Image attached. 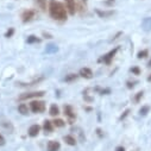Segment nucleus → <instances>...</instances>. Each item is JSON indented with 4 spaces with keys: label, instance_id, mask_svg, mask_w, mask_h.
I'll use <instances>...</instances> for the list:
<instances>
[{
    "label": "nucleus",
    "instance_id": "23",
    "mask_svg": "<svg viewBox=\"0 0 151 151\" xmlns=\"http://www.w3.org/2000/svg\"><path fill=\"white\" fill-rule=\"evenodd\" d=\"M131 71H132L134 75H139V74H140V69H139L138 67H133V68H131Z\"/></svg>",
    "mask_w": 151,
    "mask_h": 151
},
{
    "label": "nucleus",
    "instance_id": "2",
    "mask_svg": "<svg viewBox=\"0 0 151 151\" xmlns=\"http://www.w3.org/2000/svg\"><path fill=\"white\" fill-rule=\"evenodd\" d=\"M30 108L33 113H42L45 111V102L41 100H35L30 104Z\"/></svg>",
    "mask_w": 151,
    "mask_h": 151
},
{
    "label": "nucleus",
    "instance_id": "30",
    "mask_svg": "<svg viewBox=\"0 0 151 151\" xmlns=\"http://www.w3.org/2000/svg\"><path fill=\"white\" fill-rule=\"evenodd\" d=\"M109 92H111L109 89H102V91H101V94H105V93H109Z\"/></svg>",
    "mask_w": 151,
    "mask_h": 151
},
{
    "label": "nucleus",
    "instance_id": "7",
    "mask_svg": "<svg viewBox=\"0 0 151 151\" xmlns=\"http://www.w3.org/2000/svg\"><path fill=\"white\" fill-rule=\"evenodd\" d=\"M40 131H41V126L37 125V124H35V125H31V126L29 127L27 133H29L30 137H37V136H38V133H40Z\"/></svg>",
    "mask_w": 151,
    "mask_h": 151
},
{
    "label": "nucleus",
    "instance_id": "27",
    "mask_svg": "<svg viewBox=\"0 0 151 151\" xmlns=\"http://www.w3.org/2000/svg\"><path fill=\"white\" fill-rule=\"evenodd\" d=\"M129 112H130V111H129V109H126V111H125V112H124V114H123V116H122V117H120V120H123V119H125V118H126V117H127V114H129Z\"/></svg>",
    "mask_w": 151,
    "mask_h": 151
},
{
    "label": "nucleus",
    "instance_id": "5",
    "mask_svg": "<svg viewBox=\"0 0 151 151\" xmlns=\"http://www.w3.org/2000/svg\"><path fill=\"white\" fill-rule=\"evenodd\" d=\"M118 50H119V48L117 47V48H114L113 50H111L108 54H106L104 57H101L100 58V62H105V63H111V61H112V58L116 56V54L118 52Z\"/></svg>",
    "mask_w": 151,
    "mask_h": 151
},
{
    "label": "nucleus",
    "instance_id": "22",
    "mask_svg": "<svg viewBox=\"0 0 151 151\" xmlns=\"http://www.w3.org/2000/svg\"><path fill=\"white\" fill-rule=\"evenodd\" d=\"M147 54H149V51H147L146 49H144V50H140V51L137 54V57H138V58H145V57L147 56Z\"/></svg>",
    "mask_w": 151,
    "mask_h": 151
},
{
    "label": "nucleus",
    "instance_id": "32",
    "mask_svg": "<svg viewBox=\"0 0 151 151\" xmlns=\"http://www.w3.org/2000/svg\"><path fill=\"white\" fill-rule=\"evenodd\" d=\"M149 67H151V61H150V62H149Z\"/></svg>",
    "mask_w": 151,
    "mask_h": 151
},
{
    "label": "nucleus",
    "instance_id": "26",
    "mask_svg": "<svg viewBox=\"0 0 151 151\" xmlns=\"http://www.w3.org/2000/svg\"><path fill=\"white\" fill-rule=\"evenodd\" d=\"M114 3H116V0H106V1H105V4H106V5H108V6L113 5Z\"/></svg>",
    "mask_w": 151,
    "mask_h": 151
},
{
    "label": "nucleus",
    "instance_id": "3",
    "mask_svg": "<svg viewBox=\"0 0 151 151\" xmlns=\"http://www.w3.org/2000/svg\"><path fill=\"white\" fill-rule=\"evenodd\" d=\"M43 95H44L43 91H41V92H30V93H24V94L19 95V100L24 101V100H29V99H32V98H41Z\"/></svg>",
    "mask_w": 151,
    "mask_h": 151
},
{
    "label": "nucleus",
    "instance_id": "4",
    "mask_svg": "<svg viewBox=\"0 0 151 151\" xmlns=\"http://www.w3.org/2000/svg\"><path fill=\"white\" fill-rule=\"evenodd\" d=\"M64 4H65V9H67L68 13L74 16L75 12H76V4H75V0H64Z\"/></svg>",
    "mask_w": 151,
    "mask_h": 151
},
{
    "label": "nucleus",
    "instance_id": "12",
    "mask_svg": "<svg viewBox=\"0 0 151 151\" xmlns=\"http://www.w3.org/2000/svg\"><path fill=\"white\" fill-rule=\"evenodd\" d=\"M95 12L100 18H107V17H111L113 13H114V11H100V10H96Z\"/></svg>",
    "mask_w": 151,
    "mask_h": 151
},
{
    "label": "nucleus",
    "instance_id": "24",
    "mask_svg": "<svg viewBox=\"0 0 151 151\" xmlns=\"http://www.w3.org/2000/svg\"><path fill=\"white\" fill-rule=\"evenodd\" d=\"M13 33H14V30L11 27V29L5 33V37H7V38H9V37H12V35H13Z\"/></svg>",
    "mask_w": 151,
    "mask_h": 151
},
{
    "label": "nucleus",
    "instance_id": "17",
    "mask_svg": "<svg viewBox=\"0 0 151 151\" xmlns=\"http://www.w3.org/2000/svg\"><path fill=\"white\" fill-rule=\"evenodd\" d=\"M78 76H79V75H76V74H69V75H67V76L64 78V81H65V82L75 81V80L78 79Z\"/></svg>",
    "mask_w": 151,
    "mask_h": 151
},
{
    "label": "nucleus",
    "instance_id": "10",
    "mask_svg": "<svg viewBox=\"0 0 151 151\" xmlns=\"http://www.w3.org/2000/svg\"><path fill=\"white\" fill-rule=\"evenodd\" d=\"M142 29L146 32L151 31V17H147L142 22Z\"/></svg>",
    "mask_w": 151,
    "mask_h": 151
},
{
    "label": "nucleus",
    "instance_id": "6",
    "mask_svg": "<svg viewBox=\"0 0 151 151\" xmlns=\"http://www.w3.org/2000/svg\"><path fill=\"white\" fill-rule=\"evenodd\" d=\"M33 18H35V11H32V10H25V11L22 13V20H23L24 23L31 22Z\"/></svg>",
    "mask_w": 151,
    "mask_h": 151
},
{
    "label": "nucleus",
    "instance_id": "19",
    "mask_svg": "<svg viewBox=\"0 0 151 151\" xmlns=\"http://www.w3.org/2000/svg\"><path fill=\"white\" fill-rule=\"evenodd\" d=\"M27 43L32 44V43H40V38H37L36 36H29L27 37Z\"/></svg>",
    "mask_w": 151,
    "mask_h": 151
},
{
    "label": "nucleus",
    "instance_id": "33",
    "mask_svg": "<svg viewBox=\"0 0 151 151\" xmlns=\"http://www.w3.org/2000/svg\"><path fill=\"white\" fill-rule=\"evenodd\" d=\"M82 1H85V3H86V1H87V0H82Z\"/></svg>",
    "mask_w": 151,
    "mask_h": 151
},
{
    "label": "nucleus",
    "instance_id": "15",
    "mask_svg": "<svg viewBox=\"0 0 151 151\" xmlns=\"http://www.w3.org/2000/svg\"><path fill=\"white\" fill-rule=\"evenodd\" d=\"M18 111H19V113H22L23 116L29 114V108H27V105H25V104H20L18 106Z\"/></svg>",
    "mask_w": 151,
    "mask_h": 151
},
{
    "label": "nucleus",
    "instance_id": "31",
    "mask_svg": "<svg viewBox=\"0 0 151 151\" xmlns=\"http://www.w3.org/2000/svg\"><path fill=\"white\" fill-rule=\"evenodd\" d=\"M147 81H149V82L151 81V75H150V76H149V78H147Z\"/></svg>",
    "mask_w": 151,
    "mask_h": 151
},
{
    "label": "nucleus",
    "instance_id": "9",
    "mask_svg": "<svg viewBox=\"0 0 151 151\" xmlns=\"http://www.w3.org/2000/svg\"><path fill=\"white\" fill-rule=\"evenodd\" d=\"M47 147H48V151H58L60 147H61V144L58 142H56V140H50L48 143Z\"/></svg>",
    "mask_w": 151,
    "mask_h": 151
},
{
    "label": "nucleus",
    "instance_id": "8",
    "mask_svg": "<svg viewBox=\"0 0 151 151\" xmlns=\"http://www.w3.org/2000/svg\"><path fill=\"white\" fill-rule=\"evenodd\" d=\"M79 75H80V76H82V78H85V79H92L93 78V71L89 68H82L80 70Z\"/></svg>",
    "mask_w": 151,
    "mask_h": 151
},
{
    "label": "nucleus",
    "instance_id": "29",
    "mask_svg": "<svg viewBox=\"0 0 151 151\" xmlns=\"http://www.w3.org/2000/svg\"><path fill=\"white\" fill-rule=\"evenodd\" d=\"M116 151H125V149H124V146H118L116 149Z\"/></svg>",
    "mask_w": 151,
    "mask_h": 151
},
{
    "label": "nucleus",
    "instance_id": "21",
    "mask_svg": "<svg viewBox=\"0 0 151 151\" xmlns=\"http://www.w3.org/2000/svg\"><path fill=\"white\" fill-rule=\"evenodd\" d=\"M149 111H150V107H149V106H143V107L139 109V114H140V116H146Z\"/></svg>",
    "mask_w": 151,
    "mask_h": 151
},
{
    "label": "nucleus",
    "instance_id": "16",
    "mask_svg": "<svg viewBox=\"0 0 151 151\" xmlns=\"http://www.w3.org/2000/svg\"><path fill=\"white\" fill-rule=\"evenodd\" d=\"M64 140H65V143H67L68 145H71V146H73V145H76V139H75L73 136H69V134L65 136V137H64Z\"/></svg>",
    "mask_w": 151,
    "mask_h": 151
},
{
    "label": "nucleus",
    "instance_id": "14",
    "mask_svg": "<svg viewBox=\"0 0 151 151\" xmlns=\"http://www.w3.org/2000/svg\"><path fill=\"white\" fill-rule=\"evenodd\" d=\"M43 129H44L45 132H52V130H54V124H52V122L45 120V122H44V125H43Z\"/></svg>",
    "mask_w": 151,
    "mask_h": 151
},
{
    "label": "nucleus",
    "instance_id": "18",
    "mask_svg": "<svg viewBox=\"0 0 151 151\" xmlns=\"http://www.w3.org/2000/svg\"><path fill=\"white\" fill-rule=\"evenodd\" d=\"M52 124H54V126H56V127H63V126L65 125L64 120H62V119H55V120L52 122Z\"/></svg>",
    "mask_w": 151,
    "mask_h": 151
},
{
    "label": "nucleus",
    "instance_id": "20",
    "mask_svg": "<svg viewBox=\"0 0 151 151\" xmlns=\"http://www.w3.org/2000/svg\"><path fill=\"white\" fill-rule=\"evenodd\" d=\"M45 51H47L48 54H51V52H56V51H57V47H56V45H54V44H50V45H48V47H47Z\"/></svg>",
    "mask_w": 151,
    "mask_h": 151
},
{
    "label": "nucleus",
    "instance_id": "1",
    "mask_svg": "<svg viewBox=\"0 0 151 151\" xmlns=\"http://www.w3.org/2000/svg\"><path fill=\"white\" fill-rule=\"evenodd\" d=\"M49 14L52 19L57 22H65L68 18V11L65 6L57 1V0H50L49 3Z\"/></svg>",
    "mask_w": 151,
    "mask_h": 151
},
{
    "label": "nucleus",
    "instance_id": "13",
    "mask_svg": "<svg viewBox=\"0 0 151 151\" xmlns=\"http://www.w3.org/2000/svg\"><path fill=\"white\" fill-rule=\"evenodd\" d=\"M49 114L52 116V117H56L60 114V108L57 105H51L50 106V109H49Z\"/></svg>",
    "mask_w": 151,
    "mask_h": 151
},
{
    "label": "nucleus",
    "instance_id": "25",
    "mask_svg": "<svg viewBox=\"0 0 151 151\" xmlns=\"http://www.w3.org/2000/svg\"><path fill=\"white\" fill-rule=\"evenodd\" d=\"M143 94H144L143 92H138V93H137V95H136V98H134V101H136V102H138V101L140 100V98L143 96Z\"/></svg>",
    "mask_w": 151,
    "mask_h": 151
},
{
    "label": "nucleus",
    "instance_id": "28",
    "mask_svg": "<svg viewBox=\"0 0 151 151\" xmlns=\"http://www.w3.org/2000/svg\"><path fill=\"white\" fill-rule=\"evenodd\" d=\"M4 144H5V138L0 134V145H4Z\"/></svg>",
    "mask_w": 151,
    "mask_h": 151
},
{
    "label": "nucleus",
    "instance_id": "11",
    "mask_svg": "<svg viewBox=\"0 0 151 151\" xmlns=\"http://www.w3.org/2000/svg\"><path fill=\"white\" fill-rule=\"evenodd\" d=\"M64 114H65L68 118H70V119H74V118H75V113H74L71 106H68V105L64 106Z\"/></svg>",
    "mask_w": 151,
    "mask_h": 151
}]
</instances>
